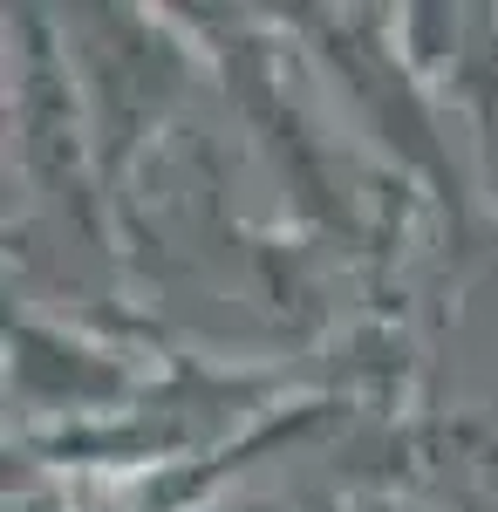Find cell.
<instances>
[{
    "label": "cell",
    "instance_id": "6da1fadb",
    "mask_svg": "<svg viewBox=\"0 0 498 512\" xmlns=\"http://www.w3.org/2000/svg\"><path fill=\"white\" fill-rule=\"evenodd\" d=\"M62 48L76 55L82 103H89V158H96V192L116 198L123 171L137 158L171 96H178V41L157 28L144 7H76L62 14Z\"/></svg>",
    "mask_w": 498,
    "mask_h": 512
}]
</instances>
